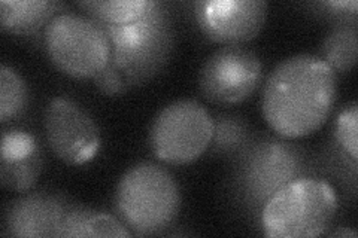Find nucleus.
<instances>
[{
	"instance_id": "nucleus-1",
	"label": "nucleus",
	"mask_w": 358,
	"mask_h": 238,
	"mask_svg": "<svg viewBox=\"0 0 358 238\" xmlns=\"http://www.w3.org/2000/svg\"><path fill=\"white\" fill-rule=\"evenodd\" d=\"M338 93L339 76L318 55H291L267 76L262 112L279 137H306L330 118Z\"/></svg>"
},
{
	"instance_id": "nucleus-2",
	"label": "nucleus",
	"mask_w": 358,
	"mask_h": 238,
	"mask_svg": "<svg viewBox=\"0 0 358 238\" xmlns=\"http://www.w3.org/2000/svg\"><path fill=\"white\" fill-rule=\"evenodd\" d=\"M181 191L167 170L151 161L134 164L121 176L114 195L120 221L136 235H157L175 223Z\"/></svg>"
},
{
	"instance_id": "nucleus-3",
	"label": "nucleus",
	"mask_w": 358,
	"mask_h": 238,
	"mask_svg": "<svg viewBox=\"0 0 358 238\" xmlns=\"http://www.w3.org/2000/svg\"><path fill=\"white\" fill-rule=\"evenodd\" d=\"M102 29L112 48L109 64L121 72L130 88L159 75L173 52L175 31L169 9L157 0H151L147 13L130 24Z\"/></svg>"
},
{
	"instance_id": "nucleus-4",
	"label": "nucleus",
	"mask_w": 358,
	"mask_h": 238,
	"mask_svg": "<svg viewBox=\"0 0 358 238\" xmlns=\"http://www.w3.org/2000/svg\"><path fill=\"white\" fill-rule=\"evenodd\" d=\"M339 209L334 188L318 177L300 176L263 206V234L271 238H312L327 234Z\"/></svg>"
},
{
	"instance_id": "nucleus-5",
	"label": "nucleus",
	"mask_w": 358,
	"mask_h": 238,
	"mask_svg": "<svg viewBox=\"0 0 358 238\" xmlns=\"http://www.w3.org/2000/svg\"><path fill=\"white\" fill-rule=\"evenodd\" d=\"M303 155L296 146L267 137L248 143L234 170V189L245 206L262 211L273 194L301 176Z\"/></svg>"
},
{
	"instance_id": "nucleus-6",
	"label": "nucleus",
	"mask_w": 358,
	"mask_h": 238,
	"mask_svg": "<svg viewBox=\"0 0 358 238\" xmlns=\"http://www.w3.org/2000/svg\"><path fill=\"white\" fill-rule=\"evenodd\" d=\"M50 60L75 79L94 77L110 61L112 48L102 26L90 17L60 14L43 30Z\"/></svg>"
},
{
	"instance_id": "nucleus-7",
	"label": "nucleus",
	"mask_w": 358,
	"mask_h": 238,
	"mask_svg": "<svg viewBox=\"0 0 358 238\" xmlns=\"http://www.w3.org/2000/svg\"><path fill=\"white\" fill-rule=\"evenodd\" d=\"M214 118L208 109L192 98L175 100L157 113L148 142L157 160L171 165L197 161L210 146Z\"/></svg>"
},
{
	"instance_id": "nucleus-8",
	"label": "nucleus",
	"mask_w": 358,
	"mask_h": 238,
	"mask_svg": "<svg viewBox=\"0 0 358 238\" xmlns=\"http://www.w3.org/2000/svg\"><path fill=\"white\" fill-rule=\"evenodd\" d=\"M260 57L242 45H229L212 52L199 73V88L210 103H242L262 84Z\"/></svg>"
},
{
	"instance_id": "nucleus-9",
	"label": "nucleus",
	"mask_w": 358,
	"mask_h": 238,
	"mask_svg": "<svg viewBox=\"0 0 358 238\" xmlns=\"http://www.w3.org/2000/svg\"><path fill=\"white\" fill-rule=\"evenodd\" d=\"M43 128L52 154L69 165H81L99 154L100 131L92 115L76 101L55 97L45 107Z\"/></svg>"
},
{
	"instance_id": "nucleus-10",
	"label": "nucleus",
	"mask_w": 358,
	"mask_h": 238,
	"mask_svg": "<svg viewBox=\"0 0 358 238\" xmlns=\"http://www.w3.org/2000/svg\"><path fill=\"white\" fill-rule=\"evenodd\" d=\"M267 10L266 0H200L194 3V17L201 33L226 47L259 36Z\"/></svg>"
},
{
	"instance_id": "nucleus-11",
	"label": "nucleus",
	"mask_w": 358,
	"mask_h": 238,
	"mask_svg": "<svg viewBox=\"0 0 358 238\" xmlns=\"http://www.w3.org/2000/svg\"><path fill=\"white\" fill-rule=\"evenodd\" d=\"M69 209L60 197L48 192H33L8 204L5 235L22 238H59Z\"/></svg>"
},
{
	"instance_id": "nucleus-12",
	"label": "nucleus",
	"mask_w": 358,
	"mask_h": 238,
	"mask_svg": "<svg viewBox=\"0 0 358 238\" xmlns=\"http://www.w3.org/2000/svg\"><path fill=\"white\" fill-rule=\"evenodd\" d=\"M43 154L39 140L29 131L9 130L0 146V184L15 192H27L42 173Z\"/></svg>"
},
{
	"instance_id": "nucleus-13",
	"label": "nucleus",
	"mask_w": 358,
	"mask_h": 238,
	"mask_svg": "<svg viewBox=\"0 0 358 238\" xmlns=\"http://www.w3.org/2000/svg\"><path fill=\"white\" fill-rule=\"evenodd\" d=\"M64 5L54 0H2L0 24L17 36H35L60 15Z\"/></svg>"
},
{
	"instance_id": "nucleus-14",
	"label": "nucleus",
	"mask_w": 358,
	"mask_h": 238,
	"mask_svg": "<svg viewBox=\"0 0 358 238\" xmlns=\"http://www.w3.org/2000/svg\"><path fill=\"white\" fill-rule=\"evenodd\" d=\"M131 231L120 219L105 211L75 207L67 211L59 238L73 237H122L129 238Z\"/></svg>"
},
{
	"instance_id": "nucleus-15",
	"label": "nucleus",
	"mask_w": 358,
	"mask_h": 238,
	"mask_svg": "<svg viewBox=\"0 0 358 238\" xmlns=\"http://www.w3.org/2000/svg\"><path fill=\"white\" fill-rule=\"evenodd\" d=\"M358 54L357 26H334L322 39L318 57L326 61L336 75L352 70Z\"/></svg>"
},
{
	"instance_id": "nucleus-16",
	"label": "nucleus",
	"mask_w": 358,
	"mask_h": 238,
	"mask_svg": "<svg viewBox=\"0 0 358 238\" xmlns=\"http://www.w3.org/2000/svg\"><path fill=\"white\" fill-rule=\"evenodd\" d=\"M88 17L102 26H126L147 13L151 0H92L78 2Z\"/></svg>"
},
{
	"instance_id": "nucleus-17",
	"label": "nucleus",
	"mask_w": 358,
	"mask_h": 238,
	"mask_svg": "<svg viewBox=\"0 0 358 238\" xmlns=\"http://www.w3.org/2000/svg\"><path fill=\"white\" fill-rule=\"evenodd\" d=\"M30 93L24 79L13 67L0 66V121L6 124L22 117L29 107Z\"/></svg>"
},
{
	"instance_id": "nucleus-18",
	"label": "nucleus",
	"mask_w": 358,
	"mask_h": 238,
	"mask_svg": "<svg viewBox=\"0 0 358 238\" xmlns=\"http://www.w3.org/2000/svg\"><path fill=\"white\" fill-rule=\"evenodd\" d=\"M250 127L236 115H220L214 118V135L209 149L215 155L242 152L250 142Z\"/></svg>"
},
{
	"instance_id": "nucleus-19",
	"label": "nucleus",
	"mask_w": 358,
	"mask_h": 238,
	"mask_svg": "<svg viewBox=\"0 0 358 238\" xmlns=\"http://www.w3.org/2000/svg\"><path fill=\"white\" fill-rule=\"evenodd\" d=\"M358 105L357 101H351L346 105L336 118L334 124V137L339 143L342 151L351 158V161L357 164L358 161Z\"/></svg>"
},
{
	"instance_id": "nucleus-20",
	"label": "nucleus",
	"mask_w": 358,
	"mask_h": 238,
	"mask_svg": "<svg viewBox=\"0 0 358 238\" xmlns=\"http://www.w3.org/2000/svg\"><path fill=\"white\" fill-rule=\"evenodd\" d=\"M312 8H320L322 17L333 21L336 26H355L358 15L357 0H330V2L313 3Z\"/></svg>"
},
{
	"instance_id": "nucleus-21",
	"label": "nucleus",
	"mask_w": 358,
	"mask_h": 238,
	"mask_svg": "<svg viewBox=\"0 0 358 238\" xmlns=\"http://www.w3.org/2000/svg\"><path fill=\"white\" fill-rule=\"evenodd\" d=\"M93 79H94V85L100 89V91L109 97L121 96L127 93L129 89H131L126 81V77L122 76L121 72L115 69L112 64H108L105 69Z\"/></svg>"
},
{
	"instance_id": "nucleus-22",
	"label": "nucleus",
	"mask_w": 358,
	"mask_h": 238,
	"mask_svg": "<svg viewBox=\"0 0 358 238\" xmlns=\"http://www.w3.org/2000/svg\"><path fill=\"white\" fill-rule=\"evenodd\" d=\"M330 237H352L355 238L357 237V232L352 231V230H345V228H341L338 231H333L330 234Z\"/></svg>"
}]
</instances>
